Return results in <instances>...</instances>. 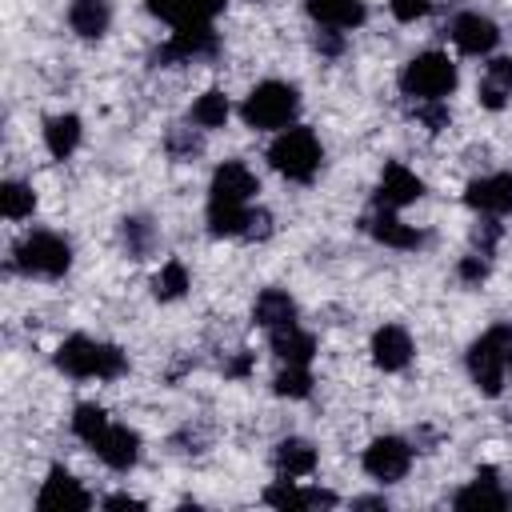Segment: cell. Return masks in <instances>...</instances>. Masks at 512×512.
Segmentation results:
<instances>
[{"instance_id":"cell-1","label":"cell","mask_w":512,"mask_h":512,"mask_svg":"<svg viewBox=\"0 0 512 512\" xmlns=\"http://www.w3.org/2000/svg\"><path fill=\"white\" fill-rule=\"evenodd\" d=\"M56 368L76 380H116L128 372V360L116 344H104L92 336H68L56 348Z\"/></svg>"},{"instance_id":"cell-2","label":"cell","mask_w":512,"mask_h":512,"mask_svg":"<svg viewBox=\"0 0 512 512\" xmlns=\"http://www.w3.org/2000/svg\"><path fill=\"white\" fill-rule=\"evenodd\" d=\"M300 112V92L284 80H260L248 96H244V124L248 128H260V132H272V128H292Z\"/></svg>"},{"instance_id":"cell-3","label":"cell","mask_w":512,"mask_h":512,"mask_svg":"<svg viewBox=\"0 0 512 512\" xmlns=\"http://www.w3.org/2000/svg\"><path fill=\"white\" fill-rule=\"evenodd\" d=\"M268 160H272V168H276L280 176H288V180H296V184H308V180L320 172L324 148H320V140H316L312 128L292 124V128H284V132L272 140Z\"/></svg>"},{"instance_id":"cell-4","label":"cell","mask_w":512,"mask_h":512,"mask_svg":"<svg viewBox=\"0 0 512 512\" xmlns=\"http://www.w3.org/2000/svg\"><path fill=\"white\" fill-rule=\"evenodd\" d=\"M12 264L24 276H44L56 280L72 268V244L60 232H28L16 248H12Z\"/></svg>"},{"instance_id":"cell-5","label":"cell","mask_w":512,"mask_h":512,"mask_svg":"<svg viewBox=\"0 0 512 512\" xmlns=\"http://www.w3.org/2000/svg\"><path fill=\"white\" fill-rule=\"evenodd\" d=\"M508 340H512V324H496L480 340H472V348H468V376L484 396H500V388H504V372H508L504 348H508Z\"/></svg>"},{"instance_id":"cell-6","label":"cell","mask_w":512,"mask_h":512,"mask_svg":"<svg viewBox=\"0 0 512 512\" xmlns=\"http://www.w3.org/2000/svg\"><path fill=\"white\" fill-rule=\"evenodd\" d=\"M400 88L412 100H444L456 88V64L444 52H420L404 64Z\"/></svg>"},{"instance_id":"cell-7","label":"cell","mask_w":512,"mask_h":512,"mask_svg":"<svg viewBox=\"0 0 512 512\" xmlns=\"http://www.w3.org/2000/svg\"><path fill=\"white\" fill-rule=\"evenodd\" d=\"M220 48L212 24H192V28H176L156 52H152V64L156 68H172V64H192V60H212Z\"/></svg>"},{"instance_id":"cell-8","label":"cell","mask_w":512,"mask_h":512,"mask_svg":"<svg viewBox=\"0 0 512 512\" xmlns=\"http://www.w3.org/2000/svg\"><path fill=\"white\" fill-rule=\"evenodd\" d=\"M412 468V444L400 440V436H376L368 448H364V472L380 484H396L404 480Z\"/></svg>"},{"instance_id":"cell-9","label":"cell","mask_w":512,"mask_h":512,"mask_svg":"<svg viewBox=\"0 0 512 512\" xmlns=\"http://www.w3.org/2000/svg\"><path fill=\"white\" fill-rule=\"evenodd\" d=\"M252 196H256V176L248 172V164H240V160H224V164L212 172L208 204H236V208H248Z\"/></svg>"},{"instance_id":"cell-10","label":"cell","mask_w":512,"mask_h":512,"mask_svg":"<svg viewBox=\"0 0 512 512\" xmlns=\"http://www.w3.org/2000/svg\"><path fill=\"white\" fill-rule=\"evenodd\" d=\"M36 508H44V512H84V508H92V496L84 492V484L68 468L56 464L48 472L40 496H36Z\"/></svg>"},{"instance_id":"cell-11","label":"cell","mask_w":512,"mask_h":512,"mask_svg":"<svg viewBox=\"0 0 512 512\" xmlns=\"http://www.w3.org/2000/svg\"><path fill=\"white\" fill-rule=\"evenodd\" d=\"M464 204L480 216H508L512 212V172H492L476 176L464 188Z\"/></svg>"},{"instance_id":"cell-12","label":"cell","mask_w":512,"mask_h":512,"mask_svg":"<svg viewBox=\"0 0 512 512\" xmlns=\"http://www.w3.org/2000/svg\"><path fill=\"white\" fill-rule=\"evenodd\" d=\"M424 196V184L416 172H408L404 164H388L380 172V184H376V208H388V212H400L408 204H416Z\"/></svg>"},{"instance_id":"cell-13","label":"cell","mask_w":512,"mask_h":512,"mask_svg":"<svg viewBox=\"0 0 512 512\" xmlns=\"http://www.w3.org/2000/svg\"><path fill=\"white\" fill-rule=\"evenodd\" d=\"M448 32H452V44H456L464 56H484V52H492L496 40H500L496 20H488V16H480V12H460Z\"/></svg>"},{"instance_id":"cell-14","label":"cell","mask_w":512,"mask_h":512,"mask_svg":"<svg viewBox=\"0 0 512 512\" xmlns=\"http://www.w3.org/2000/svg\"><path fill=\"white\" fill-rule=\"evenodd\" d=\"M92 448H96V456H100L112 472H128V468H136V460H140V436H136L132 428H124V424H108V432H104Z\"/></svg>"},{"instance_id":"cell-15","label":"cell","mask_w":512,"mask_h":512,"mask_svg":"<svg viewBox=\"0 0 512 512\" xmlns=\"http://www.w3.org/2000/svg\"><path fill=\"white\" fill-rule=\"evenodd\" d=\"M372 360H376V368H384V372L408 368V360H412V336H408V328H400V324L376 328V332H372Z\"/></svg>"},{"instance_id":"cell-16","label":"cell","mask_w":512,"mask_h":512,"mask_svg":"<svg viewBox=\"0 0 512 512\" xmlns=\"http://www.w3.org/2000/svg\"><path fill=\"white\" fill-rule=\"evenodd\" d=\"M452 504H456V508H508L512 496L500 488L496 468H480V472L472 476V484L452 496Z\"/></svg>"},{"instance_id":"cell-17","label":"cell","mask_w":512,"mask_h":512,"mask_svg":"<svg viewBox=\"0 0 512 512\" xmlns=\"http://www.w3.org/2000/svg\"><path fill=\"white\" fill-rule=\"evenodd\" d=\"M252 320L264 328V332H276V328H292L296 324V300L284 292V288H264L252 304Z\"/></svg>"},{"instance_id":"cell-18","label":"cell","mask_w":512,"mask_h":512,"mask_svg":"<svg viewBox=\"0 0 512 512\" xmlns=\"http://www.w3.org/2000/svg\"><path fill=\"white\" fill-rule=\"evenodd\" d=\"M368 232H372L380 244L400 248V252H412V248L424 244V232L412 228V224H404V220H400L396 212H388V208H376V216L368 220Z\"/></svg>"},{"instance_id":"cell-19","label":"cell","mask_w":512,"mask_h":512,"mask_svg":"<svg viewBox=\"0 0 512 512\" xmlns=\"http://www.w3.org/2000/svg\"><path fill=\"white\" fill-rule=\"evenodd\" d=\"M308 16L320 24V28H360L364 24V0H304Z\"/></svg>"},{"instance_id":"cell-20","label":"cell","mask_w":512,"mask_h":512,"mask_svg":"<svg viewBox=\"0 0 512 512\" xmlns=\"http://www.w3.org/2000/svg\"><path fill=\"white\" fill-rule=\"evenodd\" d=\"M272 464H276L280 476L300 480V476H308V472L316 468V448H312L304 436H284V440L272 448Z\"/></svg>"},{"instance_id":"cell-21","label":"cell","mask_w":512,"mask_h":512,"mask_svg":"<svg viewBox=\"0 0 512 512\" xmlns=\"http://www.w3.org/2000/svg\"><path fill=\"white\" fill-rule=\"evenodd\" d=\"M476 96L492 112H500L508 104V96H512V56H496V60L484 64V76H480Z\"/></svg>"},{"instance_id":"cell-22","label":"cell","mask_w":512,"mask_h":512,"mask_svg":"<svg viewBox=\"0 0 512 512\" xmlns=\"http://www.w3.org/2000/svg\"><path fill=\"white\" fill-rule=\"evenodd\" d=\"M80 136H84V128H80V116H72V112H60L44 124V148L52 160H68L80 148Z\"/></svg>"},{"instance_id":"cell-23","label":"cell","mask_w":512,"mask_h":512,"mask_svg":"<svg viewBox=\"0 0 512 512\" xmlns=\"http://www.w3.org/2000/svg\"><path fill=\"white\" fill-rule=\"evenodd\" d=\"M264 500H268L272 508H332V504H336L332 492H324V488H296L288 476H284L280 484H272V488L264 492Z\"/></svg>"},{"instance_id":"cell-24","label":"cell","mask_w":512,"mask_h":512,"mask_svg":"<svg viewBox=\"0 0 512 512\" xmlns=\"http://www.w3.org/2000/svg\"><path fill=\"white\" fill-rule=\"evenodd\" d=\"M68 24H72L76 36L96 40V36L108 32L112 8H108V0H72V4H68Z\"/></svg>"},{"instance_id":"cell-25","label":"cell","mask_w":512,"mask_h":512,"mask_svg":"<svg viewBox=\"0 0 512 512\" xmlns=\"http://www.w3.org/2000/svg\"><path fill=\"white\" fill-rule=\"evenodd\" d=\"M268 344H272V352H276L284 364H308V360H312V352H316V340H312V332H304L300 324L268 332Z\"/></svg>"},{"instance_id":"cell-26","label":"cell","mask_w":512,"mask_h":512,"mask_svg":"<svg viewBox=\"0 0 512 512\" xmlns=\"http://www.w3.org/2000/svg\"><path fill=\"white\" fill-rule=\"evenodd\" d=\"M120 240H124V248H128L132 260H144L156 248V224L148 216H124L120 220Z\"/></svg>"},{"instance_id":"cell-27","label":"cell","mask_w":512,"mask_h":512,"mask_svg":"<svg viewBox=\"0 0 512 512\" xmlns=\"http://www.w3.org/2000/svg\"><path fill=\"white\" fill-rule=\"evenodd\" d=\"M32 208H36L32 184H24V180H4V188H0V212H4L8 220H24V216H32Z\"/></svg>"},{"instance_id":"cell-28","label":"cell","mask_w":512,"mask_h":512,"mask_svg":"<svg viewBox=\"0 0 512 512\" xmlns=\"http://www.w3.org/2000/svg\"><path fill=\"white\" fill-rule=\"evenodd\" d=\"M228 112H232V104H228V96L224 92H204L196 104H192V124L196 128H224V120H228Z\"/></svg>"},{"instance_id":"cell-29","label":"cell","mask_w":512,"mask_h":512,"mask_svg":"<svg viewBox=\"0 0 512 512\" xmlns=\"http://www.w3.org/2000/svg\"><path fill=\"white\" fill-rule=\"evenodd\" d=\"M108 412L100 408V404H76V412H72V432L84 440V444H96L104 432H108Z\"/></svg>"},{"instance_id":"cell-30","label":"cell","mask_w":512,"mask_h":512,"mask_svg":"<svg viewBox=\"0 0 512 512\" xmlns=\"http://www.w3.org/2000/svg\"><path fill=\"white\" fill-rule=\"evenodd\" d=\"M184 292H188V268L180 260H168L152 280V296L156 300H180Z\"/></svg>"},{"instance_id":"cell-31","label":"cell","mask_w":512,"mask_h":512,"mask_svg":"<svg viewBox=\"0 0 512 512\" xmlns=\"http://www.w3.org/2000/svg\"><path fill=\"white\" fill-rule=\"evenodd\" d=\"M164 148H168V156H172V160H192V156H200V148H204V140H200V128H188V124H172V128H168V140H164Z\"/></svg>"},{"instance_id":"cell-32","label":"cell","mask_w":512,"mask_h":512,"mask_svg":"<svg viewBox=\"0 0 512 512\" xmlns=\"http://www.w3.org/2000/svg\"><path fill=\"white\" fill-rule=\"evenodd\" d=\"M272 388H276V396L304 400V396L312 392V372H308V364H288V368L272 380Z\"/></svg>"},{"instance_id":"cell-33","label":"cell","mask_w":512,"mask_h":512,"mask_svg":"<svg viewBox=\"0 0 512 512\" xmlns=\"http://www.w3.org/2000/svg\"><path fill=\"white\" fill-rule=\"evenodd\" d=\"M412 120H420L428 132H440V128H448L452 112H448V104H444V100H416Z\"/></svg>"},{"instance_id":"cell-34","label":"cell","mask_w":512,"mask_h":512,"mask_svg":"<svg viewBox=\"0 0 512 512\" xmlns=\"http://www.w3.org/2000/svg\"><path fill=\"white\" fill-rule=\"evenodd\" d=\"M456 276H460L464 284L480 288V284L488 280V256H484V252H472V256H464V260L456 264Z\"/></svg>"},{"instance_id":"cell-35","label":"cell","mask_w":512,"mask_h":512,"mask_svg":"<svg viewBox=\"0 0 512 512\" xmlns=\"http://www.w3.org/2000/svg\"><path fill=\"white\" fill-rule=\"evenodd\" d=\"M184 12H188V24H184V28H192V24H212V20L224 12V0H184Z\"/></svg>"},{"instance_id":"cell-36","label":"cell","mask_w":512,"mask_h":512,"mask_svg":"<svg viewBox=\"0 0 512 512\" xmlns=\"http://www.w3.org/2000/svg\"><path fill=\"white\" fill-rule=\"evenodd\" d=\"M472 244H476V252L492 256V248L500 244V224H496V216H484V220L472 228Z\"/></svg>"},{"instance_id":"cell-37","label":"cell","mask_w":512,"mask_h":512,"mask_svg":"<svg viewBox=\"0 0 512 512\" xmlns=\"http://www.w3.org/2000/svg\"><path fill=\"white\" fill-rule=\"evenodd\" d=\"M268 236H272V212L252 208L248 212V224H244V240H268Z\"/></svg>"},{"instance_id":"cell-38","label":"cell","mask_w":512,"mask_h":512,"mask_svg":"<svg viewBox=\"0 0 512 512\" xmlns=\"http://www.w3.org/2000/svg\"><path fill=\"white\" fill-rule=\"evenodd\" d=\"M428 8H432V0H392V16L400 24H412V20L428 16Z\"/></svg>"},{"instance_id":"cell-39","label":"cell","mask_w":512,"mask_h":512,"mask_svg":"<svg viewBox=\"0 0 512 512\" xmlns=\"http://www.w3.org/2000/svg\"><path fill=\"white\" fill-rule=\"evenodd\" d=\"M312 44H316L320 56H340V52H344V32H340V28H324V32H316Z\"/></svg>"},{"instance_id":"cell-40","label":"cell","mask_w":512,"mask_h":512,"mask_svg":"<svg viewBox=\"0 0 512 512\" xmlns=\"http://www.w3.org/2000/svg\"><path fill=\"white\" fill-rule=\"evenodd\" d=\"M252 372V352H236L228 364H224V376H232V380H240V376H248Z\"/></svg>"},{"instance_id":"cell-41","label":"cell","mask_w":512,"mask_h":512,"mask_svg":"<svg viewBox=\"0 0 512 512\" xmlns=\"http://www.w3.org/2000/svg\"><path fill=\"white\" fill-rule=\"evenodd\" d=\"M104 508H128V512H140L144 504H140L136 496H124V492H120V496H108V500H104Z\"/></svg>"},{"instance_id":"cell-42","label":"cell","mask_w":512,"mask_h":512,"mask_svg":"<svg viewBox=\"0 0 512 512\" xmlns=\"http://www.w3.org/2000/svg\"><path fill=\"white\" fill-rule=\"evenodd\" d=\"M356 508H388V500L384 496H360V500H352Z\"/></svg>"},{"instance_id":"cell-43","label":"cell","mask_w":512,"mask_h":512,"mask_svg":"<svg viewBox=\"0 0 512 512\" xmlns=\"http://www.w3.org/2000/svg\"><path fill=\"white\" fill-rule=\"evenodd\" d=\"M504 360H508V372H512V340H508V348H504Z\"/></svg>"}]
</instances>
